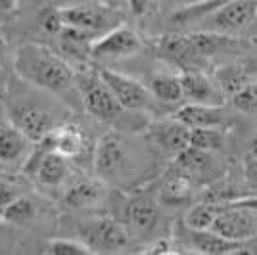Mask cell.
<instances>
[{
    "label": "cell",
    "mask_w": 257,
    "mask_h": 255,
    "mask_svg": "<svg viewBox=\"0 0 257 255\" xmlns=\"http://www.w3.org/2000/svg\"><path fill=\"white\" fill-rule=\"evenodd\" d=\"M16 71L23 81L69 100L71 106L83 102L77 75L62 56L41 44H23L16 54Z\"/></svg>",
    "instance_id": "1"
},
{
    "label": "cell",
    "mask_w": 257,
    "mask_h": 255,
    "mask_svg": "<svg viewBox=\"0 0 257 255\" xmlns=\"http://www.w3.org/2000/svg\"><path fill=\"white\" fill-rule=\"evenodd\" d=\"M79 234L92 253H111L127 247L128 244V232L125 226L111 217L86 219L79 226Z\"/></svg>",
    "instance_id": "2"
},
{
    "label": "cell",
    "mask_w": 257,
    "mask_h": 255,
    "mask_svg": "<svg viewBox=\"0 0 257 255\" xmlns=\"http://www.w3.org/2000/svg\"><path fill=\"white\" fill-rule=\"evenodd\" d=\"M77 85L81 90L83 107L90 115H94L100 121H115L121 117L123 106L98 73L77 77Z\"/></svg>",
    "instance_id": "3"
},
{
    "label": "cell",
    "mask_w": 257,
    "mask_h": 255,
    "mask_svg": "<svg viewBox=\"0 0 257 255\" xmlns=\"http://www.w3.org/2000/svg\"><path fill=\"white\" fill-rule=\"evenodd\" d=\"M156 52L163 62H167L173 67H179V71L205 69L209 64V60H205L198 50V46L194 44L190 33L161 37L156 43Z\"/></svg>",
    "instance_id": "4"
},
{
    "label": "cell",
    "mask_w": 257,
    "mask_h": 255,
    "mask_svg": "<svg viewBox=\"0 0 257 255\" xmlns=\"http://www.w3.org/2000/svg\"><path fill=\"white\" fill-rule=\"evenodd\" d=\"M62 16H64L65 25L83 29V31L90 33L92 37H100L119 25L117 14L111 8H107L106 4H98V2L62 8Z\"/></svg>",
    "instance_id": "5"
},
{
    "label": "cell",
    "mask_w": 257,
    "mask_h": 255,
    "mask_svg": "<svg viewBox=\"0 0 257 255\" xmlns=\"http://www.w3.org/2000/svg\"><path fill=\"white\" fill-rule=\"evenodd\" d=\"M128 154L127 140L123 139V135L117 131H109L102 139L98 140L96 148H94V171L102 179H111L117 177L121 173H125L128 167Z\"/></svg>",
    "instance_id": "6"
},
{
    "label": "cell",
    "mask_w": 257,
    "mask_h": 255,
    "mask_svg": "<svg viewBox=\"0 0 257 255\" xmlns=\"http://www.w3.org/2000/svg\"><path fill=\"white\" fill-rule=\"evenodd\" d=\"M98 75L111 88V92L115 94L123 109H131V111L148 109L152 106V100H156L148 85L140 83L128 75H123L119 71H113V69H106V67L100 69Z\"/></svg>",
    "instance_id": "7"
},
{
    "label": "cell",
    "mask_w": 257,
    "mask_h": 255,
    "mask_svg": "<svg viewBox=\"0 0 257 255\" xmlns=\"http://www.w3.org/2000/svg\"><path fill=\"white\" fill-rule=\"evenodd\" d=\"M257 20V0H228L207 14L211 31L236 33L246 29Z\"/></svg>",
    "instance_id": "8"
},
{
    "label": "cell",
    "mask_w": 257,
    "mask_h": 255,
    "mask_svg": "<svg viewBox=\"0 0 257 255\" xmlns=\"http://www.w3.org/2000/svg\"><path fill=\"white\" fill-rule=\"evenodd\" d=\"M140 37L125 25H117L96 37L90 46V54L96 58H127L140 50Z\"/></svg>",
    "instance_id": "9"
},
{
    "label": "cell",
    "mask_w": 257,
    "mask_h": 255,
    "mask_svg": "<svg viewBox=\"0 0 257 255\" xmlns=\"http://www.w3.org/2000/svg\"><path fill=\"white\" fill-rule=\"evenodd\" d=\"M190 133H192V129L181 123L177 117L154 121V123L148 125V131H146L148 139L161 152L171 154V156H177L184 148L190 146Z\"/></svg>",
    "instance_id": "10"
},
{
    "label": "cell",
    "mask_w": 257,
    "mask_h": 255,
    "mask_svg": "<svg viewBox=\"0 0 257 255\" xmlns=\"http://www.w3.org/2000/svg\"><path fill=\"white\" fill-rule=\"evenodd\" d=\"M182 92L188 102L196 104H215L223 106L225 104V92L217 85L213 75H207L205 69H190L181 71Z\"/></svg>",
    "instance_id": "11"
},
{
    "label": "cell",
    "mask_w": 257,
    "mask_h": 255,
    "mask_svg": "<svg viewBox=\"0 0 257 255\" xmlns=\"http://www.w3.org/2000/svg\"><path fill=\"white\" fill-rule=\"evenodd\" d=\"M123 217L131 230L148 234L156 228V224L160 221V207L150 194L140 192V194H133L125 202Z\"/></svg>",
    "instance_id": "12"
},
{
    "label": "cell",
    "mask_w": 257,
    "mask_h": 255,
    "mask_svg": "<svg viewBox=\"0 0 257 255\" xmlns=\"http://www.w3.org/2000/svg\"><path fill=\"white\" fill-rule=\"evenodd\" d=\"M211 75L226 98H230L236 90H240L244 85L255 79L257 62L251 58H234L230 62L217 65Z\"/></svg>",
    "instance_id": "13"
},
{
    "label": "cell",
    "mask_w": 257,
    "mask_h": 255,
    "mask_svg": "<svg viewBox=\"0 0 257 255\" xmlns=\"http://www.w3.org/2000/svg\"><path fill=\"white\" fill-rule=\"evenodd\" d=\"M12 123L33 140H41L50 131H54L52 115L41 106L35 104H18L12 107Z\"/></svg>",
    "instance_id": "14"
},
{
    "label": "cell",
    "mask_w": 257,
    "mask_h": 255,
    "mask_svg": "<svg viewBox=\"0 0 257 255\" xmlns=\"http://www.w3.org/2000/svg\"><path fill=\"white\" fill-rule=\"evenodd\" d=\"M194 44L198 46L200 54L204 56L205 60H213L217 56H234L240 54L246 48V43L232 37L230 33H219L205 29V31H196L190 33Z\"/></svg>",
    "instance_id": "15"
},
{
    "label": "cell",
    "mask_w": 257,
    "mask_h": 255,
    "mask_svg": "<svg viewBox=\"0 0 257 255\" xmlns=\"http://www.w3.org/2000/svg\"><path fill=\"white\" fill-rule=\"evenodd\" d=\"M175 117L190 129H202V127H226L228 115H226L225 104L215 106V104H196L188 102L182 107L177 109Z\"/></svg>",
    "instance_id": "16"
},
{
    "label": "cell",
    "mask_w": 257,
    "mask_h": 255,
    "mask_svg": "<svg viewBox=\"0 0 257 255\" xmlns=\"http://www.w3.org/2000/svg\"><path fill=\"white\" fill-rule=\"evenodd\" d=\"M194 179L175 163V167L165 171L160 186V202L165 205H181L192 200Z\"/></svg>",
    "instance_id": "17"
},
{
    "label": "cell",
    "mask_w": 257,
    "mask_h": 255,
    "mask_svg": "<svg viewBox=\"0 0 257 255\" xmlns=\"http://www.w3.org/2000/svg\"><path fill=\"white\" fill-rule=\"evenodd\" d=\"M104 182L98 179H79L67 186L64 194V203L71 209L90 207L104 198Z\"/></svg>",
    "instance_id": "18"
},
{
    "label": "cell",
    "mask_w": 257,
    "mask_h": 255,
    "mask_svg": "<svg viewBox=\"0 0 257 255\" xmlns=\"http://www.w3.org/2000/svg\"><path fill=\"white\" fill-rule=\"evenodd\" d=\"M31 142L33 140L14 123L8 127H0V161L14 163L18 160H25L33 148Z\"/></svg>",
    "instance_id": "19"
},
{
    "label": "cell",
    "mask_w": 257,
    "mask_h": 255,
    "mask_svg": "<svg viewBox=\"0 0 257 255\" xmlns=\"http://www.w3.org/2000/svg\"><path fill=\"white\" fill-rule=\"evenodd\" d=\"M188 242L192 245L198 253H234L238 249H242L244 244L234 242V240H228L225 236L217 234L215 230H192L188 228Z\"/></svg>",
    "instance_id": "20"
},
{
    "label": "cell",
    "mask_w": 257,
    "mask_h": 255,
    "mask_svg": "<svg viewBox=\"0 0 257 255\" xmlns=\"http://www.w3.org/2000/svg\"><path fill=\"white\" fill-rule=\"evenodd\" d=\"M65 160L67 158H64L58 152L46 154V158L41 161V165H39V169H37L33 179L39 184H43V186H48V188L60 186L67 179V175H69V167H67V161Z\"/></svg>",
    "instance_id": "21"
},
{
    "label": "cell",
    "mask_w": 257,
    "mask_h": 255,
    "mask_svg": "<svg viewBox=\"0 0 257 255\" xmlns=\"http://www.w3.org/2000/svg\"><path fill=\"white\" fill-rule=\"evenodd\" d=\"M54 150L67 160H77L85 150V135L77 125H64L52 131Z\"/></svg>",
    "instance_id": "22"
},
{
    "label": "cell",
    "mask_w": 257,
    "mask_h": 255,
    "mask_svg": "<svg viewBox=\"0 0 257 255\" xmlns=\"http://www.w3.org/2000/svg\"><path fill=\"white\" fill-rule=\"evenodd\" d=\"M148 88L156 100L165 104H177L184 100L181 73H154L148 81Z\"/></svg>",
    "instance_id": "23"
},
{
    "label": "cell",
    "mask_w": 257,
    "mask_h": 255,
    "mask_svg": "<svg viewBox=\"0 0 257 255\" xmlns=\"http://www.w3.org/2000/svg\"><path fill=\"white\" fill-rule=\"evenodd\" d=\"M177 160V165L182 167L190 177H200V175H205L207 171L213 169L215 161H213V152H205V150H200L196 146H188L184 148L181 154L175 156Z\"/></svg>",
    "instance_id": "24"
},
{
    "label": "cell",
    "mask_w": 257,
    "mask_h": 255,
    "mask_svg": "<svg viewBox=\"0 0 257 255\" xmlns=\"http://www.w3.org/2000/svg\"><path fill=\"white\" fill-rule=\"evenodd\" d=\"M219 211H221V203L207 202V200L196 203L186 213L184 224H186V228H192V230H209L213 226Z\"/></svg>",
    "instance_id": "25"
},
{
    "label": "cell",
    "mask_w": 257,
    "mask_h": 255,
    "mask_svg": "<svg viewBox=\"0 0 257 255\" xmlns=\"http://www.w3.org/2000/svg\"><path fill=\"white\" fill-rule=\"evenodd\" d=\"M226 144V133L223 127H202L192 129L190 133V146H196L205 152H219Z\"/></svg>",
    "instance_id": "26"
},
{
    "label": "cell",
    "mask_w": 257,
    "mask_h": 255,
    "mask_svg": "<svg viewBox=\"0 0 257 255\" xmlns=\"http://www.w3.org/2000/svg\"><path fill=\"white\" fill-rule=\"evenodd\" d=\"M2 219L8 221V223L14 224H27L29 221L35 219L37 215V205L29 200V198H23V196H18L12 203H8L2 211Z\"/></svg>",
    "instance_id": "27"
},
{
    "label": "cell",
    "mask_w": 257,
    "mask_h": 255,
    "mask_svg": "<svg viewBox=\"0 0 257 255\" xmlns=\"http://www.w3.org/2000/svg\"><path fill=\"white\" fill-rule=\"evenodd\" d=\"M234 109L246 113V115H257V81H249L240 90L228 98Z\"/></svg>",
    "instance_id": "28"
},
{
    "label": "cell",
    "mask_w": 257,
    "mask_h": 255,
    "mask_svg": "<svg viewBox=\"0 0 257 255\" xmlns=\"http://www.w3.org/2000/svg\"><path fill=\"white\" fill-rule=\"evenodd\" d=\"M44 253H52V255H88L92 253L90 247L83 242V240H52L50 244L46 245Z\"/></svg>",
    "instance_id": "29"
},
{
    "label": "cell",
    "mask_w": 257,
    "mask_h": 255,
    "mask_svg": "<svg viewBox=\"0 0 257 255\" xmlns=\"http://www.w3.org/2000/svg\"><path fill=\"white\" fill-rule=\"evenodd\" d=\"M39 22H41V27H43L46 33H56L60 35L62 29L65 27L64 23V16H62V8H43L41 14H39Z\"/></svg>",
    "instance_id": "30"
},
{
    "label": "cell",
    "mask_w": 257,
    "mask_h": 255,
    "mask_svg": "<svg viewBox=\"0 0 257 255\" xmlns=\"http://www.w3.org/2000/svg\"><path fill=\"white\" fill-rule=\"evenodd\" d=\"M244 177H246V182L249 188L257 190V158H253L251 154H247L244 158Z\"/></svg>",
    "instance_id": "31"
},
{
    "label": "cell",
    "mask_w": 257,
    "mask_h": 255,
    "mask_svg": "<svg viewBox=\"0 0 257 255\" xmlns=\"http://www.w3.org/2000/svg\"><path fill=\"white\" fill-rule=\"evenodd\" d=\"M18 198V190H16V186L10 184L8 181H4V179H0V211L12 203L14 200Z\"/></svg>",
    "instance_id": "32"
},
{
    "label": "cell",
    "mask_w": 257,
    "mask_h": 255,
    "mask_svg": "<svg viewBox=\"0 0 257 255\" xmlns=\"http://www.w3.org/2000/svg\"><path fill=\"white\" fill-rule=\"evenodd\" d=\"M8 81V65H6V44L0 39V88Z\"/></svg>",
    "instance_id": "33"
},
{
    "label": "cell",
    "mask_w": 257,
    "mask_h": 255,
    "mask_svg": "<svg viewBox=\"0 0 257 255\" xmlns=\"http://www.w3.org/2000/svg\"><path fill=\"white\" fill-rule=\"evenodd\" d=\"M169 251H171V245H169V240H165V238L156 240L154 244L146 245V249H144V253H169Z\"/></svg>",
    "instance_id": "34"
},
{
    "label": "cell",
    "mask_w": 257,
    "mask_h": 255,
    "mask_svg": "<svg viewBox=\"0 0 257 255\" xmlns=\"http://www.w3.org/2000/svg\"><path fill=\"white\" fill-rule=\"evenodd\" d=\"M148 2H150V0H128V6H131V10L135 12L137 16H140V14H144V12H146Z\"/></svg>",
    "instance_id": "35"
},
{
    "label": "cell",
    "mask_w": 257,
    "mask_h": 255,
    "mask_svg": "<svg viewBox=\"0 0 257 255\" xmlns=\"http://www.w3.org/2000/svg\"><path fill=\"white\" fill-rule=\"evenodd\" d=\"M18 0H0V14H8L16 8Z\"/></svg>",
    "instance_id": "36"
},
{
    "label": "cell",
    "mask_w": 257,
    "mask_h": 255,
    "mask_svg": "<svg viewBox=\"0 0 257 255\" xmlns=\"http://www.w3.org/2000/svg\"><path fill=\"white\" fill-rule=\"evenodd\" d=\"M247 154H251L253 158H257V133L249 139V152Z\"/></svg>",
    "instance_id": "37"
},
{
    "label": "cell",
    "mask_w": 257,
    "mask_h": 255,
    "mask_svg": "<svg viewBox=\"0 0 257 255\" xmlns=\"http://www.w3.org/2000/svg\"><path fill=\"white\" fill-rule=\"evenodd\" d=\"M225 2H228V0H225Z\"/></svg>",
    "instance_id": "38"
}]
</instances>
